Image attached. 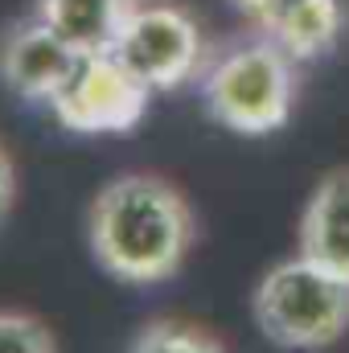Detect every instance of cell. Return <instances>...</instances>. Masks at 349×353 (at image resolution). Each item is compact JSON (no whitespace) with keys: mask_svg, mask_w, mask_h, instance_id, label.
<instances>
[{"mask_svg":"<svg viewBox=\"0 0 349 353\" xmlns=\"http://www.w3.org/2000/svg\"><path fill=\"white\" fill-rule=\"evenodd\" d=\"M197 239L193 205L161 173L111 176L87 210V247L119 283H165L189 259Z\"/></svg>","mask_w":349,"mask_h":353,"instance_id":"1","label":"cell"},{"mask_svg":"<svg viewBox=\"0 0 349 353\" xmlns=\"http://www.w3.org/2000/svg\"><path fill=\"white\" fill-rule=\"evenodd\" d=\"M251 312L279 350H329L349 333V279L292 255L255 283Z\"/></svg>","mask_w":349,"mask_h":353,"instance_id":"2","label":"cell"},{"mask_svg":"<svg viewBox=\"0 0 349 353\" xmlns=\"http://www.w3.org/2000/svg\"><path fill=\"white\" fill-rule=\"evenodd\" d=\"M206 111L239 132V136H267L288 123L292 115V94H296V74H292V54H283L271 37L247 41L230 54H222L206 70Z\"/></svg>","mask_w":349,"mask_h":353,"instance_id":"3","label":"cell"},{"mask_svg":"<svg viewBox=\"0 0 349 353\" xmlns=\"http://www.w3.org/2000/svg\"><path fill=\"white\" fill-rule=\"evenodd\" d=\"M201 29L169 0H132L111 54L152 90H173L201 66Z\"/></svg>","mask_w":349,"mask_h":353,"instance_id":"4","label":"cell"},{"mask_svg":"<svg viewBox=\"0 0 349 353\" xmlns=\"http://www.w3.org/2000/svg\"><path fill=\"white\" fill-rule=\"evenodd\" d=\"M152 90L144 87L115 54H90L79 62L74 79L50 103L58 123L79 136H111L128 132L144 119Z\"/></svg>","mask_w":349,"mask_h":353,"instance_id":"5","label":"cell"},{"mask_svg":"<svg viewBox=\"0 0 349 353\" xmlns=\"http://www.w3.org/2000/svg\"><path fill=\"white\" fill-rule=\"evenodd\" d=\"M87 54H79L62 33H54L37 12L21 25H12L0 37V83L33 103H54L62 87L74 79L79 62Z\"/></svg>","mask_w":349,"mask_h":353,"instance_id":"6","label":"cell"},{"mask_svg":"<svg viewBox=\"0 0 349 353\" xmlns=\"http://www.w3.org/2000/svg\"><path fill=\"white\" fill-rule=\"evenodd\" d=\"M300 255L349 279V169L317 181L300 218Z\"/></svg>","mask_w":349,"mask_h":353,"instance_id":"7","label":"cell"},{"mask_svg":"<svg viewBox=\"0 0 349 353\" xmlns=\"http://www.w3.org/2000/svg\"><path fill=\"white\" fill-rule=\"evenodd\" d=\"M132 0H37V17L79 54H111Z\"/></svg>","mask_w":349,"mask_h":353,"instance_id":"8","label":"cell"},{"mask_svg":"<svg viewBox=\"0 0 349 353\" xmlns=\"http://www.w3.org/2000/svg\"><path fill=\"white\" fill-rule=\"evenodd\" d=\"M267 37L292 54V58H312L329 50L341 33V0H283L263 17Z\"/></svg>","mask_w":349,"mask_h":353,"instance_id":"9","label":"cell"},{"mask_svg":"<svg viewBox=\"0 0 349 353\" xmlns=\"http://www.w3.org/2000/svg\"><path fill=\"white\" fill-rule=\"evenodd\" d=\"M128 353H226V345L206 325H193L181 316H161V321H148L132 337Z\"/></svg>","mask_w":349,"mask_h":353,"instance_id":"10","label":"cell"},{"mask_svg":"<svg viewBox=\"0 0 349 353\" xmlns=\"http://www.w3.org/2000/svg\"><path fill=\"white\" fill-rule=\"evenodd\" d=\"M0 353H58L46 321L21 308H0Z\"/></svg>","mask_w":349,"mask_h":353,"instance_id":"11","label":"cell"},{"mask_svg":"<svg viewBox=\"0 0 349 353\" xmlns=\"http://www.w3.org/2000/svg\"><path fill=\"white\" fill-rule=\"evenodd\" d=\"M12 197H17V165H12V152L0 140V222L12 210Z\"/></svg>","mask_w":349,"mask_h":353,"instance_id":"12","label":"cell"},{"mask_svg":"<svg viewBox=\"0 0 349 353\" xmlns=\"http://www.w3.org/2000/svg\"><path fill=\"white\" fill-rule=\"evenodd\" d=\"M239 4H243V8H247V12H255V17H267V12H271V8H275V4H283V0H239Z\"/></svg>","mask_w":349,"mask_h":353,"instance_id":"13","label":"cell"}]
</instances>
